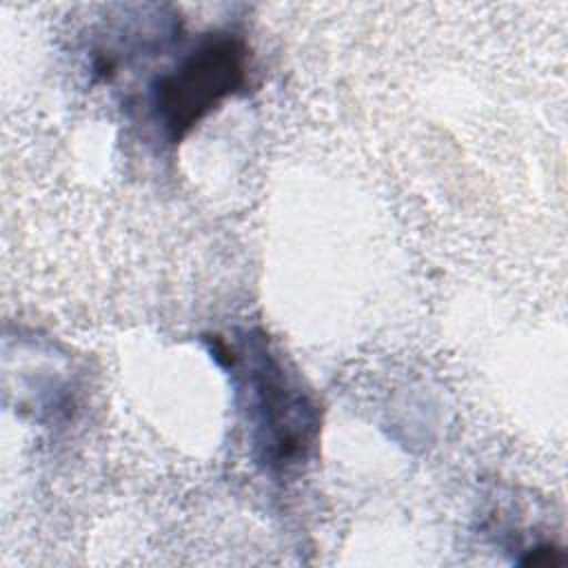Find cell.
I'll list each match as a JSON object with an SVG mask.
<instances>
[{
    "label": "cell",
    "instance_id": "6da1fadb",
    "mask_svg": "<svg viewBox=\"0 0 568 568\" xmlns=\"http://www.w3.org/2000/svg\"><path fill=\"white\" fill-rule=\"evenodd\" d=\"M211 353L233 379L255 464L271 475L302 468L317 446L322 410L297 371L262 328L213 335Z\"/></svg>",
    "mask_w": 568,
    "mask_h": 568
},
{
    "label": "cell",
    "instance_id": "7a4b0ae2",
    "mask_svg": "<svg viewBox=\"0 0 568 568\" xmlns=\"http://www.w3.org/2000/svg\"><path fill=\"white\" fill-rule=\"evenodd\" d=\"M248 47L240 33L211 31L151 84V111L169 142L186 138L246 84Z\"/></svg>",
    "mask_w": 568,
    "mask_h": 568
}]
</instances>
